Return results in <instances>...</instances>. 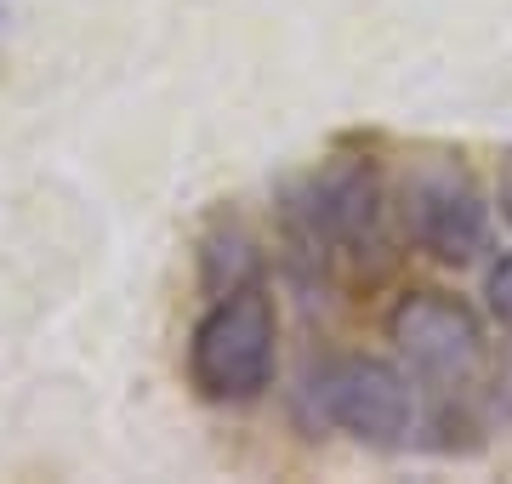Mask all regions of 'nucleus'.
<instances>
[{"label": "nucleus", "instance_id": "1", "mask_svg": "<svg viewBox=\"0 0 512 484\" xmlns=\"http://www.w3.org/2000/svg\"><path fill=\"white\" fill-rule=\"evenodd\" d=\"M279 371V314L262 285L211 297L188 336V382L211 405H251Z\"/></svg>", "mask_w": 512, "mask_h": 484}, {"label": "nucleus", "instance_id": "2", "mask_svg": "<svg viewBox=\"0 0 512 484\" xmlns=\"http://www.w3.org/2000/svg\"><path fill=\"white\" fill-rule=\"evenodd\" d=\"M308 405L319 422L348 433L370 450H404L421 433V393L404 365L376 354H342L325 359L308 376Z\"/></svg>", "mask_w": 512, "mask_h": 484}, {"label": "nucleus", "instance_id": "3", "mask_svg": "<svg viewBox=\"0 0 512 484\" xmlns=\"http://www.w3.org/2000/svg\"><path fill=\"white\" fill-rule=\"evenodd\" d=\"M291 228L319 262H365L387 245V188L370 160H330L291 194Z\"/></svg>", "mask_w": 512, "mask_h": 484}, {"label": "nucleus", "instance_id": "4", "mask_svg": "<svg viewBox=\"0 0 512 484\" xmlns=\"http://www.w3.org/2000/svg\"><path fill=\"white\" fill-rule=\"evenodd\" d=\"M387 336L399 348L404 371L433 382V388H467L484 371V359H490L478 314L467 302L444 297V291H410L387 314Z\"/></svg>", "mask_w": 512, "mask_h": 484}, {"label": "nucleus", "instance_id": "5", "mask_svg": "<svg viewBox=\"0 0 512 484\" xmlns=\"http://www.w3.org/2000/svg\"><path fill=\"white\" fill-rule=\"evenodd\" d=\"M404 228L444 268H467L490 245V200L461 166H421L404 183Z\"/></svg>", "mask_w": 512, "mask_h": 484}, {"label": "nucleus", "instance_id": "6", "mask_svg": "<svg viewBox=\"0 0 512 484\" xmlns=\"http://www.w3.org/2000/svg\"><path fill=\"white\" fill-rule=\"evenodd\" d=\"M205 280H211V297L239 291V285H256V245L245 240L239 228L205 240Z\"/></svg>", "mask_w": 512, "mask_h": 484}, {"label": "nucleus", "instance_id": "7", "mask_svg": "<svg viewBox=\"0 0 512 484\" xmlns=\"http://www.w3.org/2000/svg\"><path fill=\"white\" fill-rule=\"evenodd\" d=\"M484 308L501 325H512V251L501 262H490V274H484Z\"/></svg>", "mask_w": 512, "mask_h": 484}, {"label": "nucleus", "instance_id": "8", "mask_svg": "<svg viewBox=\"0 0 512 484\" xmlns=\"http://www.w3.org/2000/svg\"><path fill=\"white\" fill-rule=\"evenodd\" d=\"M507 217H512V194H507Z\"/></svg>", "mask_w": 512, "mask_h": 484}, {"label": "nucleus", "instance_id": "9", "mask_svg": "<svg viewBox=\"0 0 512 484\" xmlns=\"http://www.w3.org/2000/svg\"><path fill=\"white\" fill-rule=\"evenodd\" d=\"M0 23H6V6H0Z\"/></svg>", "mask_w": 512, "mask_h": 484}]
</instances>
